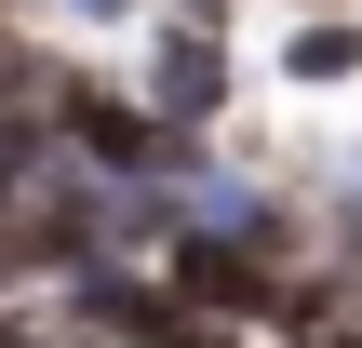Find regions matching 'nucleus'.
<instances>
[{
    "label": "nucleus",
    "mask_w": 362,
    "mask_h": 348,
    "mask_svg": "<svg viewBox=\"0 0 362 348\" xmlns=\"http://www.w3.org/2000/svg\"><path fill=\"white\" fill-rule=\"evenodd\" d=\"M40 107H54V134H67V148H94L107 174H175V148H188L161 94H148V107H121V94H107V80H81V67H54V94H40Z\"/></svg>",
    "instance_id": "nucleus-1"
},
{
    "label": "nucleus",
    "mask_w": 362,
    "mask_h": 348,
    "mask_svg": "<svg viewBox=\"0 0 362 348\" xmlns=\"http://www.w3.org/2000/svg\"><path fill=\"white\" fill-rule=\"evenodd\" d=\"M148 94H161L175 121H215V107H228V54H215V13L161 27V54H148Z\"/></svg>",
    "instance_id": "nucleus-2"
},
{
    "label": "nucleus",
    "mask_w": 362,
    "mask_h": 348,
    "mask_svg": "<svg viewBox=\"0 0 362 348\" xmlns=\"http://www.w3.org/2000/svg\"><path fill=\"white\" fill-rule=\"evenodd\" d=\"M362 67V27H309L296 54H282V80H349Z\"/></svg>",
    "instance_id": "nucleus-3"
},
{
    "label": "nucleus",
    "mask_w": 362,
    "mask_h": 348,
    "mask_svg": "<svg viewBox=\"0 0 362 348\" xmlns=\"http://www.w3.org/2000/svg\"><path fill=\"white\" fill-rule=\"evenodd\" d=\"M13 94H54V67H40V54H27V40L0 27V121H13Z\"/></svg>",
    "instance_id": "nucleus-4"
},
{
    "label": "nucleus",
    "mask_w": 362,
    "mask_h": 348,
    "mask_svg": "<svg viewBox=\"0 0 362 348\" xmlns=\"http://www.w3.org/2000/svg\"><path fill=\"white\" fill-rule=\"evenodd\" d=\"M81 13H134V0H81Z\"/></svg>",
    "instance_id": "nucleus-5"
},
{
    "label": "nucleus",
    "mask_w": 362,
    "mask_h": 348,
    "mask_svg": "<svg viewBox=\"0 0 362 348\" xmlns=\"http://www.w3.org/2000/svg\"><path fill=\"white\" fill-rule=\"evenodd\" d=\"M0 13H13V0H0Z\"/></svg>",
    "instance_id": "nucleus-6"
},
{
    "label": "nucleus",
    "mask_w": 362,
    "mask_h": 348,
    "mask_svg": "<svg viewBox=\"0 0 362 348\" xmlns=\"http://www.w3.org/2000/svg\"><path fill=\"white\" fill-rule=\"evenodd\" d=\"M121 348H134V335H121Z\"/></svg>",
    "instance_id": "nucleus-7"
}]
</instances>
